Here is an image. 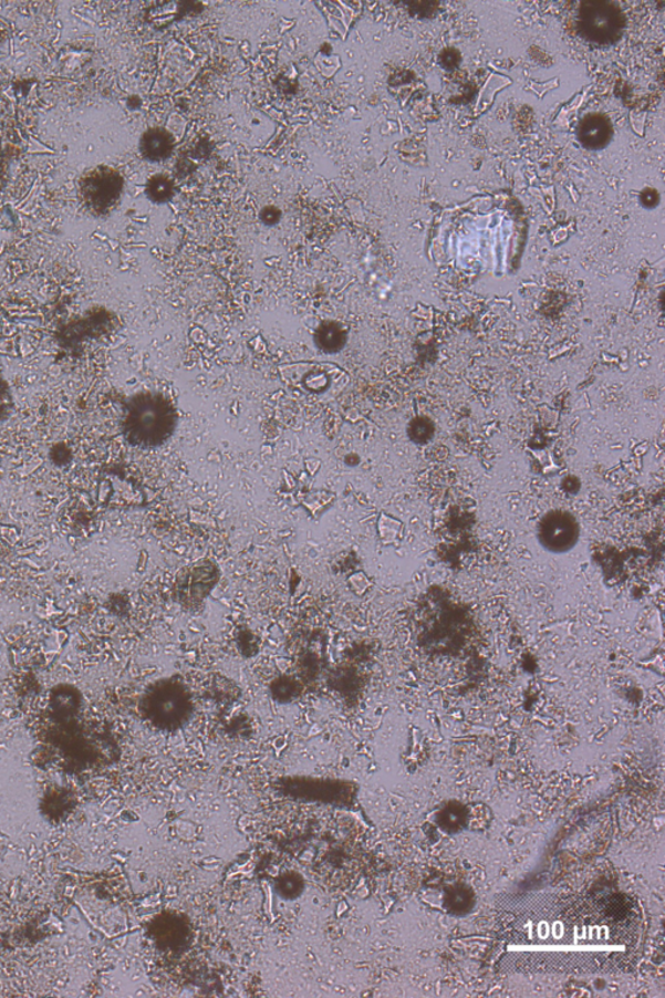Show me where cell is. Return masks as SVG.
<instances>
[{
  "label": "cell",
  "mask_w": 665,
  "mask_h": 998,
  "mask_svg": "<svg viewBox=\"0 0 665 998\" xmlns=\"http://www.w3.org/2000/svg\"><path fill=\"white\" fill-rule=\"evenodd\" d=\"M124 190V178L115 168L101 166L82 176L79 191L82 205L96 216L110 214Z\"/></svg>",
  "instance_id": "cell-3"
},
{
  "label": "cell",
  "mask_w": 665,
  "mask_h": 998,
  "mask_svg": "<svg viewBox=\"0 0 665 998\" xmlns=\"http://www.w3.org/2000/svg\"><path fill=\"white\" fill-rule=\"evenodd\" d=\"M139 148L146 159L160 162L174 150V138L166 129H149L142 136Z\"/></svg>",
  "instance_id": "cell-6"
},
{
  "label": "cell",
  "mask_w": 665,
  "mask_h": 998,
  "mask_svg": "<svg viewBox=\"0 0 665 998\" xmlns=\"http://www.w3.org/2000/svg\"><path fill=\"white\" fill-rule=\"evenodd\" d=\"M3 168H4V153H3L2 144H0V177H2V175H3Z\"/></svg>",
  "instance_id": "cell-8"
},
{
  "label": "cell",
  "mask_w": 665,
  "mask_h": 998,
  "mask_svg": "<svg viewBox=\"0 0 665 998\" xmlns=\"http://www.w3.org/2000/svg\"><path fill=\"white\" fill-rule=\"evenodd\" d=\"M219 573L212 564L199 563L188 572H183L178 583V594L185 603H198L206 599L218 581Z\"/></svg>",
  "instance_id": "cell-4"
},
{
  "label": "cell",
  "mask_w": 665,
  "mask_h": 998,
  "mask_svg": "<svg viewBox=\"0 0 665 998\" xmlns=\"http://www.w3.org/2000/svg\"><path fill=\"white\" fill-rule=\"evenodd\" d=\"M144 710L153 725L174 731L181 728L190 718L191 693L178 677H167L149 688Z\"/></svg>",
  "instance_id": "cell-2"
},
{
  "label": "cell",
  "mask_w": 665,
  "mask_h": 998,
  "mask_svg": "<svg viewBox=\"0 0 665 998\" xmlns=\"http://www.w3.org/2000/svg\"><path fill=\"white\" fill-rule=\"evenodd\" d=\"M541 539L550 550L565 551L578 540V527L565 513H552L543 520Z\"/></svg>",
  "instance_id": "cell-5"
},
{
  "label": "cell",
  "mask_w": 665,
  "mask_h": 998,
  "mask_svg": "<svg viewBox=\"0 0 665 998\" xmlns=\"http://www.w3.org/2000/svg\"><path fill=\"white\" fill-rule=\"evenodd\" d=\"M172 194H174V185H172V181L167 176H154L147 184V196L149 199H153L154 202H166Z\"/></svg>",
  "instance_id": "cell-7"
},
{
  "label": "cell",
  "mask_w": 665,
  "mask_h": 998,
  "mask_svg": "<svg viewBox=\"0 0 665 998\" xmlns=\"http://www.w3.org/2000/svg\"><path fill=\"white\" fill-rule=\"evenodd\" d=\"M624 907L574 905L533 915L522 927L520 947L549 957H611L632 943V926L624 925Z\"/></svg>",
  "instance_id": "cell-1"
}]
</instances>
